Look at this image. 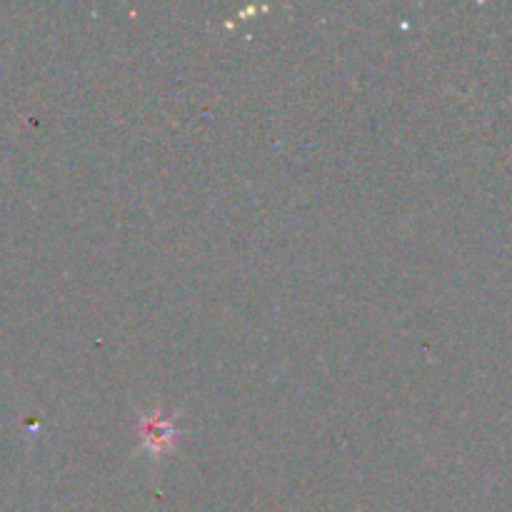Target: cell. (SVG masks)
Returning a JSON list of instances; mask_svg holds the SVG:
<instances>
[{
    "label": "cell",
    "instance_id": "6da1fadb",
    "mask_svg": "<svg viewBox=\"0 0 512 512\" xmlns=\"http://www.w3.org/2000/svg\"><path fill=\"white\" fill-rule=\"evenodd\" d=\"M178 435L180 430L178 425H175V418H170V415L153 413L148 415V418H143V423H140V438H143V445L155 455L173 448Z\"/></svg>",
    "mask_w": 512,
    "mask_h": 512
}]
</instances>
